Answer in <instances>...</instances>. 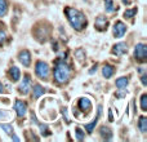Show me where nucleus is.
Returning <instances> with one entry per match:
<instances>
[{"instance_id":"nucleus-1","label":"nucleus","mask_w":147,"mask_h":142,"mask_svg":"<svg viewBox=\"0 0 147 142\" xmlns=\"http://www.w3.org/2000/svg\"><path fill=\"white\" fill-rule=\"evenodd\" d=\"M65 13H66V16H67V20H69L70 25H71L75 30L81 31L86 27L88 21H86V17L84 16V13H81L80 10L75 9V8L67 7L66 9H65Z\"/></svg>"},{"instance_id":"nucleus-2","label":"nucleus","mask_w":147,"mask_h":142,"mask_svg":"<svg viewBox=\"0 0 147 142\" xmlns=\"http://www.w3.org/2000/svg\"><path fill=\"white\" fill-rule=\"evenodd\" d=\"M71 76V69L67 64H65L63 61L58 60L56 64V69H54V80L58 84L66 83Z\"/></svg>"},{"instance_id":"nucleus-3","label":"nucleus","mask_w":147,"mask_h":142,"mask_svg":"<svg viewBox=\"0 0 147 142\" xmlns=\"http://www.w3.org/2000/svg\"><path fill=\"white\" fill-rule=\"evenodd\" d=\"M134 56L136 60L140 62H146L147 60V47L145 44H137L136 45V51H134Z\"/></svg>"},{"instance_id":"nucleus-4","label":"nucleus","mask_w":147,"mask_h":142,"mask_svg":"<svg viewBox=\"0 0 147 142\" xmlns=\"http://www.w3.org/2000/svg\"><path fill=\"white\" fill-rule=\"evenodd\" d=\"M35 72L40 79H47L48 78V75H49V66L45 64V62L39 61L38 64H36Z\"/></svg>"},{"instance_id":"nucleus-5","label":"nucleus","mask_w":147,"mask_h":142,"mask_svg":"<svg viewBox=\"0 0 147 142\" xmlns=\"http://www.w3.org/2000/svg\"><path fill=\"white\" fill-rule=\"evenodd\" d=\"M125 32H127V26H125L121 21H117L114 25V35L116 36V38H121V36H124Z\"/></svg>"},{"instance_id":"nucleus-6","label":"nucleus","mask_w":147,"mask_h":142,"mask_svg":"<svg viewBox=\"0 0 147 142\" xmlns=\"http://www.w3.org/2000/svg\"><path fill=\"white\" fill-rule=\"evenodd\" d=\"M14 109H16V111H17L18 116L22 118V116H25L26 112H27V105H26L25 102L17 99V101H16V103H14Z\"/></svg>"},{"instance_id":"nucleus-7","label":"nucleus","mask_w":147,"mask_h":142,"mask_svg":"<svg viewBox=\"0 0 147 142\" xmlns=\"http://www.w3.org/2000/svg\"><path fill=\"white\" fill-rule=\"evenodd\" d=\"M128 52V45L125 43H117L114 45L112 48V53L116 54V56H123Z\"/></svg>"},{"instance_id":"nucleus-8","label":"nucleus","mask_w":147,"mask_h":142,"mask_svg":"<svg viewBox=\"0 0 147 142\" xmlns=\"http://www.w3.org/2000/svg\"><path fill=\"white\" fill-rule=\"evenodd\" d=\"M18 58H20V61H21V64L23 65V66H30V64H31V54H30V52L28 51H22L20 54H18Z\"/></svg>"},{"instance_id":"nucleus-9","label":"nucleus","mask_w":147,"mask_h":142,"mask_svg":"<svg viewBox=\"0 0 147 142\" xmlns=\"http://www.w3.org/2000/svg\"><path fill=\"white\" fill-rule=\"evenodd\" d=\"M30 84H31V78H30V75H25V78H23V80H22V83H21L20 88H18L21 93H23V94L27 93L28 89H30Z\"/></svg>"},{"instance_id":"nucleus-10","label":"nucleus","mask_w":147,"mask_h":142,"mask_svg":"<svg viewBox=\"0 0 147 142\" xmlns=\"http://www.w3.org/2000/svg\"><path fill=\"white\" fill-rule=\"evenodd\" d=\"M107 26H109V21L106 20V17H103V16L97 17V20H96V28L97 30L103 31L107 28Z\"/></svg>"},{"instance_id":"nucleus-11","label":"nucleus","mask_w":147,"mask_h":142,"mask_svg":"<svg viewBox=\"0 0 147 142\" xmlns=\"http://www.w3.org/2000/svg\"><path fill=\"white\" fill-rule=\"evenodd\" d=\"M79 107H80L81 111L85 112V111H89V110L92 109V103L88 98H81L80 101H79Z\"/></svg>"},{"instance_id":"nucleus-12","label":"nucleus","mask_w":147,"mask_h":142,"mask_svg":"<svg viewBox=\"0 0 147 142\" xmlns=\"http://www.w3.org/2000/svg\"><path fill=\"white\" fill-rule=\"evenodd\" d=\"M114 71H115L114 66H111V65H105L103 69H102V74H103V76L106 79H109L114 75Z\"/></svg>"},{"instance_id":"nucleus-13","label":"nucleus","mask_w":147,"mask_h":142,"mask_svg":"<svg viewBox=\"0 0 147 142\" xmlns=\"http://www.w3.org/2000/svg\"><path fill=\"white\" fill-rule=\"evenodd\" d=\"M101 110H102V107L99 106V107H98V115H97V118L93 120V123H90V124H86V125H85V129L88 131V133H89V135H90V133L93 132V128L96 127L97 122H98V118H99V115H101Z\"/></svg>"},{"instance_id":"nucleus-14","label":"nucleus","mask_w":147,"mask_h":142,"mask_svg":"<svg viewBox=\"0 0 147 142\" xmlns=\"http://www.w3.org/2000/svg\"><path fill=\"white\" fill-rule=\"evenodd\" d=\"M44 92H45V89L40 84H35L34 85V98H39L41 94H44Z\"/></svg>"},{"instance_id":"nucleus-15","label":"nucleus","mask_w":147,"mask_h":142,"mask_svg":"<svg viewBox=\"0 0 147 142\" xmlns=\"http://www.w3.org/2000/svg\"><path fill=\"white\" fill-rule=\"evenodd\" d=\"M9 75H10V78H12V80H13V81L18 80V79H20V76H21L18 67H16V66H14V67H12V69L9 70Z\"/></svg>"},{"instance_id":"nucleus-16","label":"nucleus","mask_w":147,"mask_h":142,"mask_svg":"<svg viewBox=\"0 0 147 142\" xmlns=\"http://www.w3.org/2000/svg\"><path fill=\"white\" fill-rule=\"evenodd\" d=\"M7 10H8V3L7 0H0V17L7 14Z\"/></svg>"},{"instance_id":"nucleus-17","label":"nucleus","mask_w":147,"mask_h":142,"mask_svg":"<svg viewBox=\"0 0 147 142\" xmlns=\"http://www.w3.org/2000/svg\"><path fill=\"white\" fill-rule=\"evenodd\" d=\"M105 5H106V10L109 13H112V12H115V10L117 9V8H115L114 1H112V0H105Z\"/></svg>"},{"instance_id":"nucleus-18","label":"nucleus","mask_w":147,"mask_h":142,"mask_svg":"<svg viewBox=\"0 0 147 142\" xmlns=\"http://www.w3.org/2000/svg\"><path fill=\"white\" fill-rule=\"evenodd\" d=\"M140 129L142 133L147 132V119L145 116H141L140 118Z\"/></svg>"},{"instance_id":"nucleus-19","label":"nucleus","mask_w":147,"mask_h":142,"mask_svg":"<svg viewBox=\"0 0 147 142\" xmlns=\"http://www.w3.org/2000/svg\"><path fill=\"white\" fill-rule=\"evenodd\" d=\"M128 78H120L116 80V87L117 88H125V87L128 85Z\"/></svg>"},{"instance_id":"nucleus-20","label":"nucleus","mask_w":147,"mask_h":142,"mask_svg":"<svg viewBox=\"0 0 147 142\" xmlns=\"http://www.w3.org/2000/svg\"><path fill=\"white\" fill-rule=\"evenodd\" d=\"M136 13H137V8H133V9H127L124 12V17L125 18H132Z\"/></svg>"},{"instance_id":"nucleus-21","label":"nucleus","mask_w":147,"mask_h":142,"mask_svg":"<svg viewBox=\"0 0 147 142\" xmlns=\"http://www.w3.org/2000/svg\"><path fill=\"white\" fill-rule=\"evenodd\" d=\"M141 107H142L143 111L147 110V96L146 94H142V97H141Z\"/></svg>"},{"instance_id":"nucleus-22","label":"nucleus","mask_w":147,"mask_h":142,"mask_svg":"<svg viewBox=\"0 0 147 142\" xmlns=\"http://www.w3.org/2000/svg\"><path fill=\"white\" fill-rule=\"evenodd\" d=\"M0 127H1L3 129L8 133V135H12V133H13V127H12V125H9V124H0Z\"/></svg>"},{"instance_id":"nucleus-23","label":"nucleus","mask_w":147,"mask_h":142,"mask_svg":"<svg viewBox=\"0 0 147 142\" xmlns=\"http://www.w3.org/2000/svg\"><path fill=\"white\" fill-rule=\"evenodd\" d=\"M84 138V135H83V131L80 129V128H76V140L81 141Z\"/></svg>"},{"instance_id":"nucleus-24","label":"nucleus","mask_w":147,"mask_h":142,"mask_svg":"<svg viewBox=\"0 0 147 142\" xmlns=\"http://www.w3.org/2000/svg\"><path fill=\"white\" fill-rule=\"evenodd\" d=\"M5 38H7V34H5V31L0 28V43H3V41L5 40Z\"/></svg>"},{"instance_id":"nucleus-25","label":"nucleus","mask_w":147,"mask_h":142,"mask_svg":"<svg viewBox=\"0 0 147 142\" xmlns=\"http://www.w3.org/2000/svg\"><path fill=\"white\" fill-rule=\"evenodd\" d=\"M146 83H147V81H146V75H143L142 76V84H143V85H146Z\"/></svg>"},{"instance_id":"nucleus-26","label":"nucleus","mask_w":147,"mask_h":142,"mask_svg":"<svg viewBox=\"0 0 147 142\" xmlns=\"http://www.w3.org/2000/svg\"><path fill=\"white\" fill-rule=\"evenodd\" d=\"M3 91H4V87H3V84L1 83H0V93H1V92Z\"/></svg>"},{"instance_id":"nucleus-27","label":"nucleus","mask_w":147,"mask_h":142,"mask_svg":"<svg viewBox=\"0 0 147 142\" xmlns=\"http://www.w3.org/2000/svg\"><path fill=\"white\" fill-rule=\"evenodd\" d=\"M110 120H112V111L110 110Z\"/></svg>"},{"instance_id":"nucleus-28","label":"nucleus","mask_w":147,"mask_h":142,"mask_svg":"<svg viewBox=\"0 0 147 142\" xmlns=\"http://www.w3.org/2000/svg\"><path fill=\"white\" fill-rule=\"evenodd\" d=\"M123 1H124V3H129V0H123Z\"/></svg>"}]
</instances>
